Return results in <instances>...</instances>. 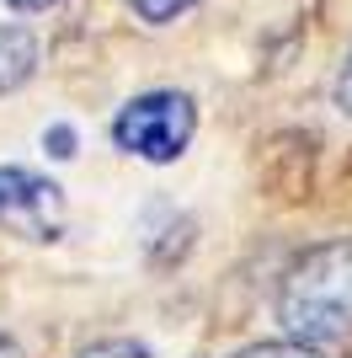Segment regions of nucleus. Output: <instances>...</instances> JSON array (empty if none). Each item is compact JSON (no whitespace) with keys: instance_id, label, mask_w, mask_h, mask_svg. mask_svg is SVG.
<instances>
[{"instance_id":"9b49d317","label":"nucleus","mask_w":352,"mask_h":358,"mask_svg":"<svg viewBox=\"0 0 352 358\" xmlns=\"http://www.w3.org/2000/svg\"><path fill=\"white\" fill-rule=\"evenodd\" d=\"M0 358H22V348H16L11 337H0Z\"/></svg>"},{"instance_id":"7ed1b4c3","label":"nucleus","mask_w":352,"mask_h":358,"mask_svg":"<svg viewBox=\"0 0 352 358\" xmlns=\"http://www.w3.org/2000/svg\"><path fill=\"white\" fill-rule=\"evenodd\" d=\"M0 224L27 241H54L64 230V193L48 177L0 166Z\"/></svg>"},{"instance_id":"9d476101","label":"nucleus","mask_w":352,"mask_h":358,"mask_svg":"<svg viewBox=\"0 0 352 358\" xmlns=\"http://www.w3.org/2000/svg\"><path fill=\"white\" fill-rule=\"evenodd\" d=\"M6 6H16V11H48V6H59V0H6Z\"/></svg>"},{"instance_id":"f03ea898","label":"nucleus","mask_w":352,"mask_h":358,"mask_svg":"<svg viewBox=\"0 0 352 358\" xmlns=\"http://www.w3.org/2000/svg\"><path fill=\"white\" fill-rule=\"evenodd\" d=\"M192 129H198V113H192L187 91H145L117 113L112 139L117 150H129L139 161H176L187 150Z\"/></svg>"},{"instance_id":"1a4fd4ad","label":"nucleus","mask_w":352,"mask_h":358,"mask_svg":"<svg viewBox=\"0 0 352 358\" xmlns=\"http://www.w3.org/2000/svg\"><path fill=\"white\" fill-rule=\"evenodd\" d=\"M48 145H54L59 161H70V155H75V134L64 129V123H59V129H48Z\"/></svg>"},{"instance_id":"f257e3e1","label":"nucleus","mask_w":352,"mask_h":358,"mask_svg":"<svg viewBox=\"0 0 352 358\" xmlns=\"http://www.w3.org/2000/svg\"><path fill=\"white\" fill-rule=\"evenodd\" d=\"M278 321L293 343L325 348L352 331V241L309 246L278 289Z\"/></svg>"},{"instance_id":"39448f33","label":"nucleus","mask_w":352,"mask_h":358,"mask_svg":"<svg viewBox=\"0 0 352 358\" xmlns=\"http://www.w3.org/2000/svg\"><path fill=\"white\" fill-rule=\"evenodd\" d=\"M235 358H321V353L305 343H256V348H240Z\"/></svg>"},{"instance_id":"20e7f679","label":"nucleus","mask_w":352,"mask_h":358,"mask_svg":"<svg viewBox=\"0 0 352 358\" xmlns=\"http://www.w3.org/2000/svg\"><path fill=\"white\" fill-rule=\"evenodd\" d=\"M32 64H38V43H32V32L27 27H6V22H0V96L22 86V80L32 75Z\"/></svg>"},{"instance_id":"423d86ee","label":"nucleus","mask_w":352,"mask_h":358,"mask_svg":"<svg viewBox=\"0 0 352 358\" xmlns=\"http://www.w3.org/2000/svg\"><path fill=\"white\" fill-rule=\"evenodd\" d=\"M129 6L145 16V22H171V16H182L187 6H198V0H129Z\"/></svg>"},{"instance_id":"0eeeda50","label":"nucleus","mask_w":352,"mask_h":358,"mask_svg":"<svg viewBox=\"0 0 352 358\" xmlns=\"http://www.w3.org/2000/svg\"><path fill=\"white\" fill-rule=\"evenodd\" d=\"M86 358H155L145 343H129V337H117V343H96Z\"/></svg>"},{"instance_id":"6e6552de","label":"nucleus","mask_w":352,"mask_h":358,"mask_svg":"<svg viewBox=\"0 0 352 358\" xmlns=\"http://www.w3.org/2000/svg\"><path fill=\"white\" fill-rule=\"evenodd\" d=\"M331 96H337V107L352 118V54L342 59V70H337V86H331Z\"/></svg>"}]
</instances>
